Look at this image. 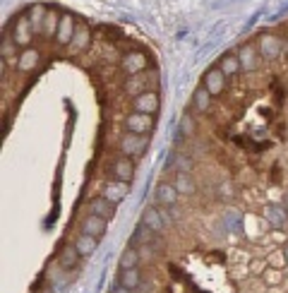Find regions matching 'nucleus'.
Instances as JSON below:
<instances>
[{
    "mask_svg": "<svg viewBox=\"0 0 288 293\" xmlns=\"http://www.w3.org/2000/svg\"><path fill=\"white\" fill-rule=\"evenodd\" d=\"M111 293H132V291H130V289H125L123 284H115L113 289H111Z\"/></svg>",
    "mask_w": 288,
    "mask_h": 293,
    "instance_id": "nucleus-32",
    "label": "nucleus"
},
{
    "mask_svg": "<svg viewBox=\"0 0 288 293\" xmlns=\"http://www.w3.org/2000/svg\"><path fill=\"white\" fill-rule=\"evenodd\" d=\"M173 164H175L178 173H190V171H192V161H190L187 156H175Z\"/></svg>",
    "mask_w": 288,
    "mask_h": 293,
    "instance_id": "nucleus-30",
    "label": "nucleus"
},
{
    "mask_svg": "<svg viewBox=\"0 0 288 293\" xmlns=\"http://www.w3.org/2000/svg\"><path fill=\"white\" fill-rule=\"evenodd\" d=\"M106 219L103 216H96V214H89L84 221H82V233H89L94 235V238H101V235L106 233Z\"/></svg>",
    "mask_w": 288,
    "mask_h": 293,
    "instance_id": "nucleus-11",
    "label": "nucleus"
},
{
    "mask_svg": "<svg viewBox=\"0 0 288 293\" xmlns=\"http://www.w3.org/2000/svg\"><path fill=\"white\" fill-rule=\"evenodd\" d=\"M284 257H286V264H288V243L284 245Z\"/></svg>",
    "mask_w": 288,
    "mask_h": 293,
    "instance_id": "nucleus-33",
    "label": "nucleus"
},
{
    "mask_svg": "<svg viewBox=\"0 0 288 293\" xmlns=\"http://www.w3.org/2000/svg\"><path fill=\"white\" fill-rule=\"evenodd\" d=\"M140 264V250L135 245L125 248V252L120 255V269H135Z\"/></svg>",
    "mask_w": 288,
    "mask_h": 293,
    "instance_id": "nucleus-23",
    "label": "nucleus"
},
{
    "mask_svg": "<svg viewBox=\"0 0 288 293\" xmlns=\"http://www.w3.org/2000/svg\"><path fill=\"white\" fill-rule=\"evenodd\" d=\"M257 53L252 46H243L240 48V53H238V60H240V67L243 70H255V65H257Z\"/></svg>",
    "mask_w": 288,
    "mask_h": 293,
    "instance_id": "nucleus-22",
    "label": "nucleus"
},
{
    "mask_svg": "<svg viewBox=\"0 0 288 293\" xmlns=\"http://www.w3.org/2000/svg\"><path fill=\"white\" fill-rule=\"evenodd\" d=\"M178 197H180V192H178V188L173 185V183H161L159 188H156V202L164 207H173L178 202Z\"/></svg>",
    "mask_w": 288,
    "mask_h": 293,
    "instance_id": "nucleus-12",
    "label": "nucleus"
},
{
    "mask_svg": "<svg viewBox=\"0 0 288 293\" xmlns=\"http://www.w3.org/2000/svg\"><path fill=\"white\" fill-rule=\"evenodd\" d=\"M142 224L151 231V233H161L164 231V226H166V221H164V216H161V209L159 207H146L142 214Z\"/></svg>",
    "mask_w": 288,
    "mask_h": 293,
    "instance_id": "nucleus-8",
    "label": "nucleus"
},
{
    "mask_svg": "<svg viewBox=\"0 0 288 293\" xmlns=\"http://www.w3.org/2000/svg\"><path fill=\"white\" fill-rule=\"evenodd\" d=\"M204 89H206L211 96H219V94L226 89V75L221 72V67H211V70L204 75Z\"/></svg>",
    "mask_w": 288,
    "mask_h": 293,
    "instance_id": "nucleus-6",
    "label": "nucleus"
},
{
    "mask_svg": "<svg viewBox=\"0 0 288 293\" xmlns=\"http://www.w3.org/2000/svg\"><path fill=\"white\" fill-rule=\"evenodd\" d=\"M91 214L103 216V219L108 221V219H113L115 205L111 202V200H106V197H96V200H91Z\"/></svg>",
    "mask_w": 288,
    "mask_h": 293,
    "instance_id": "nucleus-17",
    "label": "nucleus"
},
{
    "mask_svg": "<svg viewBox=\"0 0 288 293\" xmlns=\"http://www.w3.org/2000/svg\"><path fill=\"white\" fill-rule=\"evenodd\" d=\"M75 17L72 15H60V24H58V31H56V41L58 46H70L72 39H75Z\"/></svg>",
    "mask_w": 288,
    "mask_h": 293,
    "instance_id": "nucleus-5",
    "label": "nucleus"
},
{
    "mask_svg": "<svg viewBox=\"0 0 288 293\" xmlns=\"http://www.w3.org/2000/svg\"><path fill=\"white\" fill-rule=\"evenodd\" d=\"M58 24H60V15H56L53 10H48V12H46V20H43V34L56 39Z\"/></svg>",
    "mask_w": 288,
    "mask_h": 293,
    "instance_id": "nucleus-27",
    "label": "nucleus"
},
{
    "mask_svg": "<svg viewBox=\"0 0 288 293\" xmlns=\"http://www.w3.org/2000/svg\"><path fill=\"white\" fill-rule=\"evenodd\" d=\"M286 209L279 205H269L267 209H264V216H267V221L274 226V229H284L286 226Z\"/></svg>",
    "mask_w": 288,
    "mask_h": 293,
    "instance_id": "nucleus-16",
    "label": "nucleus"
},
{
    "mask_svg": "<svg viewBox=\"0 0 288 293\" xmlns=\"http://www.w3.org/2000/svg\"><path fill=\"white\" fill-rule=\"evenodd\" d=\"M173 185L178 188L180 195H195V190H197V185H195V180L190 178V173H175Z\"/></svg>",
    "mask_w": 288,
    "mask_h": 293,
    "instance_id": "nucleus-21",
    "label": "nucleus"
},
{
    "mask_svg": "<svg viewBox=\"0 0 288 293\" xmlns=\"http://www.w3.org/2000/svg\"><path fill=\"white\" fill-rule=\"evenodd\" d=\"M123 70L132 77V75H142L146 72V67H149V60L144 56L142 51H130V53H125V58H123Z\"/></svg>",
    "mask_w": 288,
    "mask_h": 293,
    "instance_id": "nucleus-2",
    "label": "nucleus"
},
{
    "mask_svg": "<svg viewBox=\"0 0 288 293\" xmlns=\"http://www.w3.org/2000/svg\"><path fill=\"white\" fill-rule=\"evenodd\" d=\"M180 132L183 135H192L195 132V120H192L190 113H183V118H180Z\"/></svg>",
    "mask_w": 288,
    "mask_h": 293,
    "instance_id": "nucleus-29",
    "label": "nucleus"
},
{
    "mask_svg": "<svg viewBox=\"0 0 288 293\" xmlns=\"http://www.w3.org/2000/svg\"><path fill=\"white\" fill-rule=\"evenodd\" d=\"M154 127V116H146V113H132V116L125 118V130L127 132H135V135H144Z\"/></svg>",
    "mask_w": 288,
    "mask_h": 293,
    "instance_id": "nucleus-4",
    "label": "nucleus"
},
{
    "mask_svg": "<svg viewBox=\"0 0 288 293\" xmlns=\"http://www.w3.org/2000/svg\"><path fill=\"white\" fill-rule=\"evenodd\" d=\"M123 89H125V94H130V96H140L144 91H149V77H146V72L127 77V82H125Z\"/></svg>",
    "mask_w": 288,
    "mask_h": 293,
    "instance_id": "nucleus-14",
    "label": "nucleus"
},
{
    "mask_svg": "<svg viewBox=\"0 0 288 293\" xmlns=\"http://www.w3.org/2000/svg\"><path fill=\"white\" fill-rule=\"evenodd\" d=\"M96 240H99V238H94V235L80 233L77 238H75V248L80 250V255H82V257H89V255L96 250V245H99Z\"/></svg>",
    "mask_w": 288,
    "mask_h": 293,
    "instance_id": "nucleus-18",
    "label": "nucleus"
},
{
    "mask_svg": "<svg viewBox=\"0 0 288 293\" xmlns=\"http://www.w3.org/2000/svg\"><path fill=\"white\" fill-rule=\"evenodd\" d=\"M31 22H29V17H20L17 20V24H15V34H12V41L17 43V46H24L29 48V41H31Z\"/></svg>",
    "mask_w": 288,
    "mask_h": 293,
    "instance_id": "nucleus-10",
    "label": "nucleus"
},
{
    "mask_svg": "<svg viewBox=\"0 0 288 293\" xmlns=\"http://www.w3.org/2000/svg\"><path fill=\"white\" fill-rule=\"evenodd\" d=\"M209 104H211V94H209L204 87H200L195 94H192V108H195V111L204 113V111L209 108Z\"/></svg>",
    "mask_w": 288,
    "mask_h": 293,
    "instance_id": "nucleus-24",
    "label": "nucleus"
},
{
    "mask_svg": "<svg viewBox=\"0 0 288 293\" xmlns=\"http://www.w3.org/2000/svg\"><path fill=\"white\" fill-rule=\"evenodd\" d=\"M80 257H82V255H80V250L75 248V243H72V245H62V250H60V264H62L65 269H75Z\"/></svg>",
    "mask_w": 288,
    "mask_h": 293,
    "instance_id": "nucleus-19",
    "label": "nucleus"
},
{
    "mask_svg": "<svg viewBox=\"0 0 288 293\" xmlns=\"http://www.w3.org/2000/svg\"><path fill=\"white\" fill-rule=\"evenodd\" d=\"M43 20H46V10H43L41 5H36V7L29 12V22H31V27L39 31V27H43Z\"/></svg>",
    "mask_w": 288,
    "mask_h": 293,
    "instance_id": "nucleus-28",
    "label": "nucleus"
},
{
    "mask_svg": "<svg viewBox=\"0 0 288 293\" xmlns=\"http://www.w3.org/2000/svg\"><path fill=\"white\" fill-rule=\"evenodd\" d=\"M118 284H123V286L130 289V291L140 289V284H142V274H140V269H137V267H135V269H120Z\"/></svg>",
    "mask_w": 288,
    "mask_h": 293,
    "instance_id": "nucleus-15",
    "label": "nucleus"
},
{
    "mask_svg": "<svg viewBox=\"0 0 288 293\" xmlns=\"http://www.w3.org/2000/svg\"><path fill=\"white\" fill-rule=\"evenodd\" d=\"M219 67H221V72H224L226 77H230V75H235V72H240V70H243V67H240L238 56H224Z\"/></svg>",
    "mask_w": 288,
    "mask_h": 293,
    "instance_id": "nucleus-25",
    "label": "nucleus"
},
{
    "mask_svg": "<svg viewBox=\"0 0 288 293\" xmlns=\"http://www.w3.org/2000/svg\"><path fill=\"white\" fill-rule=\"evenodd\" d=\"M127 185H130V183H120V180H118V183H111V185H106L103 197H106V200H111L113 205H115V202H120V200L127 195Z\"/></svg>",
    "mask_w": 288,
    "mask_h": 293,
    "instance_id": "nucleus-20",
    "label": "nucleus"
},
{
    "mask_svg": "<svg viewBox=\"0 0 288 293\" xmlns=\"http://www.w3.org/2000/svg\"><path fill=\"white\" fill-rule=\"evenodd\" d=\"M259 53L267 60L279 58V53H281V41H279V36H274V34H262V36H259Z\"/></svg>",
    "mask_w": 288,
    "mask_h": 293,
    "instance_id": "nucleus-7",
    "label": "nucleus"
},
{
    "mask_svg": "<svg viewBox=\"0 0 288 293\" xmlns=\"http://www.w3.org/2000/svg\"><path fill=\"white\" fill-rule=\"evenodd\" d=\"M159 104H161V99H159V94H156L154 89H149V91H144L140 96H135V101H132L135 111H137V113H146V116H154V113L159 111Z\"/></svg>",
    "mask_w": 288,
    "mask_h": 293,
    "instance_id": "nucleus-3",
    "label": "nucleus"
},
{
    "mask_svg": "<svg viewBox=\"0 0 288 293\" xmlns=\"http://www.w3.org/2000/svg\"><path fill=\"white\" fill-rule=\"evenodd\" d=\"M15 46H17V43H15V41H10V39H7V34H5V36H2V60L15 51Z\"/></svg>",
    "mask_w": 288,
    "mask_h": 293,
    "instance_id": "nucleus-31",
    "label": "nucleus"
},
{
    "mask_svg": "<svg viewBox=\"0 0 288 293\" xmlns=\"http://www.w3.org/2000/svg\"><path fill=\"white\" fill-rule=\"evenodd\" d=\"M284 209L288 211V195H286V200H284Z\"/></svg>",
    "mask_w": 288,
    "mask_h": 293,
    "instance_id": "nucleus-34",
    "label": "nucleus"
},
{
    "mask_svg": "<svg viewBox=\"0 0 288 293\" xmlns=\"http://www.w3.org/2000/svg\"><path fill=\"white\" fill-rule=\"evenodd\" d=\"M86 43H89V29L82 27V29H77L75 34V39H72V43H70V51L72 53H80V51H84Z\"/></svg>",
    "mask_w": 288,
    "mask_h": 293,
    "instance_id": "nucleus-26",
    "label": "nucleus"
},
{
    "mask_svg": "<svg viewBox=\"0 0 288 293\" xmlns=\"http://www.w3.org/2000/svg\"><path fill=\"white\" fill-rule=\"evenodd\" d=\"M146 137L144 135H135V132H125L123 135V140H120V151L125 154V156H130V159H135V156H140L146 151Z\"/></svg>",
    "mask_w": 288,
    "mask_h": 293,
    "instance_id": "nucleus-1",
    "label": "nucleus"
},
{
    "mask_svg": "<svg viewBox=\"0 0 288 293\" xmlns=\"http://www.w3.org/2000/svg\"><path fill=\"white\" fill-rule=\"evenodd\" d=\"M113 176H115V180H120V183H132V178H135V164H132L130 156L115 159L113 161Z\"/></svg>",
    "mask_w": 288,
    "mask_h": 293,
    "instance_id": "nucleus-9",
    "label": "nucleus"
},
{
    "mask_svg": "<svg viewBox=\"0 0 288 293\" xmlns=\"http://www.w3.org/2000/svg\"><path fill=\"white\" fill-rule=\"evenodd\" d=\"M41 63V51H36V48H24L22 53H20V58H17V70H22V72H29V70H36V65Z\"/></svg>",
    "mask_w": 288,
    "mask_h": 293,
    "instance_id": "nucleus-13",
    "label": "nucleus"
}]
</instances>
